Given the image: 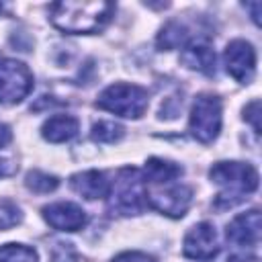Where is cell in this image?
<instances>
[{"label":"cell","mask_w":262,"mask_h":262,"mask_svg":"<svg viewBox=\"0 0 262 262\" xmlns=\"http://www.w3.org/2000/svg\"><path fill=\"white\" fill-rule=\"evenodd\" d=\"M113 12L111 2H55L49 6V20L63 33H96L111 20Z\"/></svg>","instance_id":"obj_1"},{"label":"cell","mask_w":262,"mask_h":262,"mask_svg":"<svg viewBox=\"0 0 262 262\" xmlns=\"http://www.w3.org/2000/svg\"><path fill=\"white\" fill-rule=\"evenodd\" d=\"M211 182L221 186V192L215 196L217 209H227L252 194L258 188V172L252 164L244 162H217L209 170Z\"/></svg>","instance_id":"obj_2"},{"label":"cell","mask_w":262,"mask_h":262,"mask_svg":"<svg viewBox=\"0 0 262 262\" xmlns=\"http://www.w3.org/2000/svg\"><path fill=\"white\" fill-rule=\"evenodd\" d=\"M108 209L113 213H119L123 217L139 215L147 207V190L145 180L139 170L135 168H123L117 174V180L108 188Z\"/></svg>","instance_id":"obj_3"},{"label":"cell","mask_w":262,"mask_h":262,"mask_svg":"<svg viewBox=\"0 0 262 262\" xmlns=\"http://www.w3.org/2000/svg\"><path fill=\"white\" fill-rule=\"evenodd\" d=\"M147 102H149L147 90L127 82H117L106 86L96 98L98 108L125 119H139L147 111Z\"/></svg>","instance_id":"obj_4"},{"label":"cell","mask_w":262,"mask_h":262,"mask_svg":"<svg viewBox=\"0 0 262 262\" xmlns=\"http://www.w3.org/2000/svg\"><path fill=\"white\" fill-rule=\"evenodd\" d=\"M221 100L213 94H199L190 108L188 131L201 143H211L221 131Z\"/></svg>","instance_id":"obj_5"},{"label":"cell","mask_w":262,"mask_h":262,"mask_svg":"<svg viewBox=\"0 0 262 262\" xmlns=\"http://www.w3.org/2000/svg\"><path fill=\"white\" fill-rule=\"evenodd\" d=\"M33 90V74L31 70L16 59L4 57L0 59V102L16 104L29 96Z\"/></svg>","instance_id":"obj_6"},{"label":"cell","mask_w":262,"mask_h":262,"mask_svg":"<svg viewBox=\"0 0 262 262\" xmlns=\"http://www.w3.org/2000/svg\"><path fill=\"white\" fill-rule=\"evenodd\" d=\"M147 207L160 211L162 215H168L172 219L184 217L190 203H192V188L186 184H168L166 188L147 190Z\"/></svg>","instance_id":"obj_7"},{"label":"cell","mask_w":262,"mask_h":262,"mask_svg":"<svg viewBox=\"0 0 262 262\" xmlns=\"http://www.w3.org/2000/svg\"><path fill=\"white\" fill-rule=\"evenodd\" d=\"M182 254L190 260H213L219 254V237L215 225L209 221H201L188 229L182 242Z\"/></svg>","instance_id":"obj_8"},{"label":"cell","mask_w":262,"mask_h":262,"mask_svg":"<svg viewBox=\"0 0 262 262\" xmlns=\"http://www.w3.org/2000/svg\"><path fill=\"white\" fill-rule=\"evenodd\" d=\"M223 63L227 74L239 84H250L256 74V51L244 39H233L223 51Z\"/></svg>","instance_id":"obj_9"},{"label":"cell","mask_w":262,"mask_h":262,"mask_svg":"<svg viewBox=\"0 0 262 262\" xmlns=\"http://www.w3.org/2000/svg\"><path fill=\"white\" fill-rule=\"evenodd\" d=\"M43 219L57 231H78L88 223L84 209L70 201H59L43 207Z\"/></svg>","instance_id":"obj_10"},{"label":"cell","mask_w":262,"mask_h":262,"mask_svg":"<svg viewBox=\"0 0 262 262\" xmlns=\"http://www.w3.org/2000/svg\"><path fill=\"white\" fill-rule=\"evenodd\" d=\"M225 235L231 244H237V246H250V248L258 246V242H260V211L252 209V211L235 215L227 223Z\"/></svg>","instance_id":"obj_11"},{"label":"cell","mask_w":262,"mask_h":262,"mask_svg":"<svg viewBox=\"0 0 262 262\" xmlns=\"http://www.w3.org/2000/svg\"><path fill=\"white\" fill-rule=\"evenodd\" d=\"M70 184H72L74 192H78L80 196H84L88 201H96V199L106 196L108 188H111V182L106 180L104 172H98V170L78 172L70 178Z\"/></svg>","instance_id":"obj_12"},{"label":"cell","mask_w":262,"mask_h":262,"mask_svg":"<svg viewBox=\"0 0 262 262\" xmlns=\"http://www.w3.org/2000/svg\"><path fill=\"white\" fill-rule=\"evenodd\" d=\"M180 61L188 70H196L201 74H215V51L207 41H192L184 45Z\"/></svg>","instance_id":"obj_13"},{"label":"cell","mask_w":262,"mask_h":262,"mask_svg":"<svg viewBox=\"0 0 262 262\" xmlns=\"http://www.w3.org/2000/svg\"><path fill=\"white\" fill-rule=\"evenodd\" d=\"M78 129H80L78 119H74L70 115H55L43 123L41 133L51 143H63V141L74 139L78 135Z\"/></svg>","instance_id":"obj_14"},{"label":"cell","mask_w":262,"mask_h":262,"mask_svg":"<svg viewBox=\"0 0 262 262\" xmlns=\"http://www.w3.org/2000/svg\"><path fill=\"white\" fill-rule=\"evenodd\" d=\"M143 180L151 184H170L178 176H182V168L164 158H149L143 166Z\"/></svg>","instance_id":"obj_15"},{"label":"cell","mask_w":262,"mask_h":262,"mask_svg":"<svg viewBox=\"0 0 262 262\" xmlns=\"http://www.w3.org/2000/svg\"><path fill=\"white\" fill-rule=\"evenodd\" d=\"M186 39H188L186 27L178 20H170L158 35V47L160 49H176V47L184 45Z\"/></svg>","instance_id":"obj_16"},{"label":"cell","mask_w":262,"mask_h":262,"mask_svg":"<svg viewBox=\"0 0 262 262\" xmlns=\"http://www.w3.org/2000/svg\"><path fill=\"white\" fill-rule=\"evenodd\" d=\"M123 135H125V127L115 121H98L92 125L90 131V137L96 143H117L123 139Z\"/></svg>","instance_id":"obj_17"},{"label":"cell","mask_w":262,"mask_h":262,"mask_svg":"<svg viewBox=\"0 0 262 262\" xmlns=\"http://www.w3.org/2000/svg\"><path fill=\"white\" fill-rule=\"evenodd\" d=\"M25 186L33 192H39V194H45V192H51L59 186V178L53 176V174H47L43 170H31L25 178Z\"/></svg>","instance_id":"obj_18"},{"label":"cell","mask_w":262,"mask_h":262,"mask_svg":"<svg viewBox=\"0 0 262 262\" xmlns=\"http://www.w3.org/2000/svg\"><path fill=\"white\" fill-rule=\"evenodd\" d=\"M0 262H39L37 252L25 244L0 246Z\"/></svg>","instance_id":"obj_19"},{"label":"cell","mask_w":262,"mask_h":262,"mask_svg":"<svg viewBox=\"0 0 262 262\" xmlns=\"http://www.w3.org/2000/svg\"><path fill=\"white\" fill-rule=\"evenodd\" d=\"M23 221L20 207L10 199H0V231L10 229Z\"/></svg>","instance_id":"obj_20"},{"label":"cell","mask_w":262,"mask_h":262,"mask_svg":"<svg viewBox=\"0 0 262 262\" xmlns=\"http://www.w3.org/2000/svg\"><path fill=\"white\" fill-rule=\"evenodd\" d=\"M51 262H78V252L70 242H55L51 250Z\"/></svg>","instance_id":"obj_21"},{"label":"cell","mask_w":262,"mask_h":262,"mask_svg":"<svg viewBox=\"0 0 262 262\" xmlns=\"http://www.w3.org/2000/svg\"><path fill=\"white\" fill-rule=\"evenodd\" d=\"M244 119L252 123V127H254L256 133H260V100H258V98H254L250 104H246V108H244Z\"/></svg>","instance_id":"obj_22"},{"label":"cell","mask_w":262,"mask_h":262,"mask_svg":"<svg viewBox=\"0 0 262 262\" xmlns=\"http://www.w3.org/2000/svg\"><path fill=\"white\" fill-rule=\"evenodd\" d=\"M113 262H156L154 256L143 254V252H123L113 258Z\"/></svg>","instance_id":"obj_23"},{"label":"cell","mask_w":262,"mask_h":262,"mask_svg":"<svg viewBox=\"0 0 262 262\" xmlns=\"http://www.w3.org/2000/svg\"><path fill=\"white\" fill-rule=\"evenodd\" d=\"M14 170H16V166L8 158H0V178L2 176H10Z\"/></svg>","instance_id":"obj_24"},{"label":"cell","mask_w":262,"mask_h":262,"mask_svg":"<svg viewBox=\"0 0 262 262\" xmlns=\"http://www.w3.org/2000/svg\"><path fill=\"white\" fill-rule=\"evenodd\" d=\"M10 139H12V131H10V127L4 125V123H0V147H4L6 143H10Z\"/></svg>","instance_id":"obj_25"},{"label":"cell","mask_w":262,"mask_h":262,"mask_svg":"<svg viewBox=\"0 0 262 262\" xmlns=\"http://www.w3.org/2000/svg\"><path fill=\"white\" fill-rule=\"evenodd\" d=\"M227 262H260V260L254 254H233L227 258Z\"/></svg>","instance_id":"obj_26"},{"label":"cell","mask_w":262,"mask_h":262,"mask_svg":"<svg viewBox=\"0 0 262 262\" xmlns=\"http://www.w3.org/2000/svg\"><path fill=\"white\" fill-rule=\"evenodd\" d=\"M246 8H250L252 10V20L256 23V25H260V2H252V4H246Z\"/></svg>","instance_id":"obj_27"},{"label":"cell","mask_w":262,"mask_h":262,"mask_svg":"<svg viewBox=\"0 0 262 262\" xmlns=\"http://www.w3.org/2000/svg\"><path fill=\"white\" fill-rule=\"evenodd\" d=\"M2 10H4V6H2V4H0V12H2Z\"/></svg>","instance_id":"obj_28"}]
</instances>
